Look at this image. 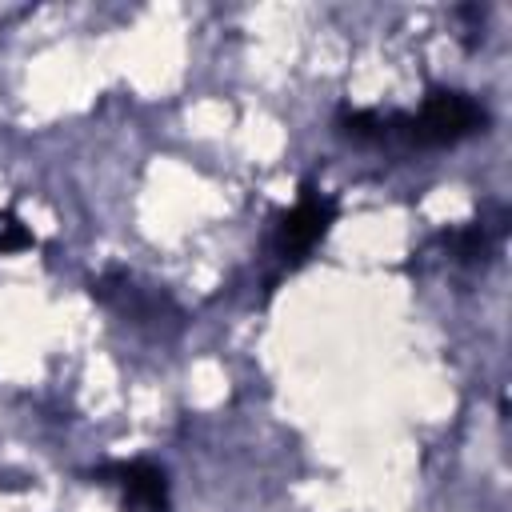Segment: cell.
<instances>
[{
	"mask_svg": "<svg viewBox=\"0 0 512 512\" xmlns=\"http://www.w3.org/2000/svg\"><path fill=\"white\" fill-rule=\"evenodd\" d=\"M32 244H36V236L20 224V216L0 212V256H8V252H24V248H32Z\"/></svg>",
	"mask_w": 512,
	"mask_h": 512,
	"instance_id": "cell-5",
	"label": "cell"
},
{
	"mask_svg": "<svg viewBox=\"0 0 512 512\" xmlns=\"http://www.w3.org/2000/svg\"><path fill=\"white\" fill-rule=\"evenodd\" d=\"M332 216H336L332 200H324L312 184H304V188H300V200H296V204L280 216V224H276V252H280L284 260L308 256V252L324 240Z\"/></svg>",
	"mask_w": 512,
	"mask_h": 512,
	"instance_id": "cell-2",
	"label": "cell"
},
{
	"mask_svg": "<svg viewBox=\"0 0 512 512\" xmlns=\"http://www.w3.org/2000/svg\"><path fill=\"white\" fill-rule=\"evenodd\" d=\"M480 128H484V108L456 88H432L416 112L388 116V136H404L408 144H420V148L456 144Z\"/></svg>",
	"mask_w": 512,
	"mask_h": 512,
	"instance_id": "cell-1",
	"label": "cell"
},
{
	"mask_svg": "<svg viewBox=\"0 0 512 512\" xmlns=\"http://www.w3.org/2000/svg\"><path fill=\"white\" fill-rule=\"evenodd\" d=\"M104 476H112V484L124 492L128 508L168 512V476H164V468H156L148 460H132V464H112Z\"/></svg>",
	"mask_w": 512,
	"mask_h": 512,
	"instance_id": "cell-3",
	"label": "cell"
},
{
	"mask_svg": "<svg viewBox=\"0 0 512 512\" xmlns=\"http://www.w3.org/2000/svg\"><path fill=\"white\" fill-rule=\"evenodd\" d=\"M340 132H348V136H356V140H384V136H388V116L364 112V108L344 112V116H340Z\"/></svg>",
	"mask_w": 512,
	"mask_h": 512,
	"instance_id": "cell-4",
	"label": "cell"
}]
</instances>
